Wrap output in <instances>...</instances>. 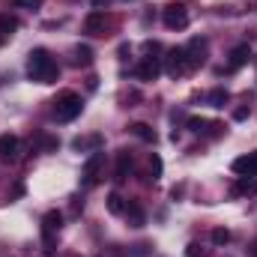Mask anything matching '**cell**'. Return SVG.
<instances>
[{"instance_id":"1","label":"cell","mask_w":257,"mask_h":257,"mask_svg":"<svg viewBox=\"0 0 257 257\" xmlns=\"http://www.w3.org/2000/svg\"><path fill=\"white\" fill-rule=\"evenodd\" d=\"M27 75H30V81L54 84L57 75H60V66L54 63V57H51L45 48H33V51L27 54Z\"/></svg>"},{"instance_id":"2","label":"cell","mask_w":257,"mask_h":257,"mask_svg":"<svg viewBox=\"0 0 257 257\" xmlns=\"http://www.w3.org/2000/svg\"><path fill=\"white\" fill-rule=\"evenodd\" d=\"M81 111H84V99L72 90H66L54 99V120L57 123H72L75 117H81Z\"/></svg>"},{"instance_id":"3","label":"cell","mask_w":257,"mask_h":257,"mask_svg":"<svg viewBox=\"0 0 257 257\" xmlns=\"http://www.w3.org/2000/svg\"><path fill=\"white\" fill-rule=\"evenodd\" d=\"M63 227V215L57 209L45 212L42 215V239H45V251H54V242H57V233Z\"/></svg>"},{"instance_id":"4","label":"cell","mask_w":257,"mask_h":257,"mask_svg":"<svg viewBox=\"0 0 257 257\" xmlns=\"http://www.w3.org/2000/svg\"><path fill=\"white\" fill-rule=\"evenodd\" d=\"M162 18H165L168 30H186L189 27V9L183 3H168L165 12H162Z\"/></svg>"},{"instance_id":"5","label":"cell","mask_w":257,"mask_h":257,"mask_svg":"<svg viewBox=\"0 0 257 257\" xmlns=\"http://www.w3.org/2000/svg\"><path fill=\"white\" fill-rule=\"evenodd\" d=\"M102 168H105V153L102 150H96L87 162H84V174H81V183L90 189V186H96L99 183V174H102Z\"/></svg>"},{"instance_id":"6","label":"cell","mask_w":257,"mask_h":257,"mask_svg":"<svg viewBox=\"0 0 257 257\" xmlns=\"http://www.w3.org/2000/svg\"><path fill=\"white\" fill-rule=\"evenodd\" d=\"M165 72L171 78H180L189 72V60H186V48H171L168 57H165Z\"/></svg>"},{"instance_id":"7","label":"cell","mask_w":257,"mask_h":257,"mask_svg":"<svg viewBox=\"0 0 257 257\" xmlns=\"http://www.w3.org/2000/svg\"><path fill=\"white\" fill-rule=\"evenodd\" d=\"M159 72H162V57H144L135 69V78L138 81H156Z\"/></svg>"},{"instance_id":"8","label":"cell","mask_w":257,"mask_h":257,"mask_svg":"<svg viewBox=\"0 0 257 257\" xmlns=\"http://www.w3.org/2000/svg\"><path fill=\"white\" fill-rule=\"evenodd\" d=\"M21 141L15 135H0V162H18Z\"/></svg>"},{"instance_id":"9","label":"cell","mask_w":257,"mask_h":257,"mask_svg":"<svg viewBox=\"0 0 257 257\" xmlns=\"http://www.w3.org/2000/svg\"><path fill=\"white\" fill-rule=\"evenodd\" d=\"M186 60H189V69H197V66L206 60V39H197L194 36L192 42L186 45Z\"/></svg>"},{"instance_id":"10","label":"cell","mask_w":257,"mask_h":257,"mask_svg":"<svg viewBox=\"0 0 257 257\" xmlns=\"http://www.w3.org/2000/svg\"><path fill=\"white\" fill-rule=\"evenodd\" d=\"M230 168H233V174H239V177H257V150L239 156V159H233Z\"/></svg>"},{"instance_id":"11","label":"cell","mask_w":257,"mask_h":257,"mask_svg":"<svg viewBox=\"0 0 257 257\" xmlns=\"http://www.w3.org/2000/svg\"><path fill=\"white\" fill-rule=\"evenodd\" d=\"M105 27H108V18H105V12H99V9L90 12L87 21H84V33H90V36H102Z\"/></svg>"},{"instance_id":"12","label":"cell","mask_w":257,"mask_h":257,"mask_svg":"<svg viewBox=\"0 0 257 257\" xmlns=\"http://www.w3.org/2000/svg\"><path fill=\"white\" fill-rule=\"evenodd\" d=\"M251 60V48H248V42H239L233 51H230V60H227V69H239V66H245Z\"/></svg>"},{"instance_id":"13","label":"cell","mask_w":257,"mask_h":257,"mask_svg":"<svg viewBox=\"0 0 257 257\" xmlns=\"http://www.w3.org/2000/svg\"><path fill=\"white\" fill-rule=\"evenodd\" d=\"M128 171H132V153H120L117 156V168H114V183H126L128 180Z\"/></svg>"},{"instance_id":"14","label":"cell","mask_w":257,"mask_h":257,"mask_svg":"<svg viewBox=\"0 0 257 257\" xmlns=\"http://www.w3.org/2000/svg\"><path fill=\"white\" fill-rule=\"evenodd\" d=\"M128 218V224L132 227H144L147 224V215H144V206L138 203V200H132V203H126V212H123Z\"/></svg>"},{"instance_id":"15","label":"cell","mask_w":257,"mask_h":257,"mask_svg":"<svg viewBox=\"0 0 257 257\" xmlns=\"http://www.w3.org/2000/svg\"><path fill=\"white\" fill-rule=\"evenodd\" d=\"M72 147L78 150V153H84V150H102V135H90V138H75L72 141Z\"/></svg>"},{"instance_id":"16","label":"cell","mask_w":257,"mask_h":257,"mask_svg":"<svg viewBox=\"0 0 257 257\" xmlns=\"http://www.w3.org/2000/svg\"><path fill=\"white\" fill-rule=\"evenodd\" d=\"M128 132L135 135V138H141V141H147V144H156L159 141V135H156V128H150L147 123H132Z\"/></svg>"},{"instance_id":"17","label":"cell","mask_w":257,"mask_h":257,"mask_svg":"<svg viewBox=\"0 0 257 257\" xmlns=\"http://www.w3.org/2000/svg\"><path fill=\"white\" fill-rule=\"evenodd\" d=\"M257 192V180H248V177H239V183L230 189L233 197H239V194H254Z\"/></svg>"},{"instance_id":"18","label":"cell","mask_w":257,"mask_h":257,"mask_svg":"<svg viewBox=\"0 0 257 257\" xmlns=\"http://www.w3.org/2000/svg\"><path fill=\"white\" fill-rule=\"evenodd\" d=\"M206 102H209L212 108H224V105L230 102V93H227V90H209V93H206Z\"/></svg>"},{"instance_id":"19","label":"cell","mask_w":257,"mask_h":257,"mask_svg":"<svg viewBox=\"0 0 257 257\" xmlns=\"http://www.w3.org/2000/svg\"><path fill=\"white\" fill-rule=\"evenodd\" d=\"M108 212H111V215H123V212H126V200L117 192L108 194Z\"/></svg>"},{"instance_id":"20","label":"cell","mask_w":257,"mask_h":257,"mask_svg":"<svg viewBox=\"0 0 257 257\" xmlns=\"http://www.w3.org/2000/svg\"><path fill=\"white\" fill-rule=\"evenodd\" d=\"M18 30V18H12V15H6V12H0V33L3 36H12Z\"/></svg>"},{"instance_id":"21","label":"cell","mask_w":257,"mask_h":257,"mask_svg":"<svg viewBox=\"0 0 257 257\" xmlns=\"http://www.w3.org/2000/svg\"><path fill=\"white\" fill-rule=\"evenodd\" d=\"M75 63L78 66H90L93 63V51H90L87 45H78V48H75Z\"/></svg>"},{"instance_id":"22","label":"cell","mask_w":257,"mask_h":257,"mask_svg":"<svg viewBox=\"0 0 257 257\" xmlns=\"http://www.w3.org/2000/svg\"><path fill=\"white\" fill-rule=\"evenodd\" d=\"M39 147H42V153H54L60 144H57V138H48V135H39Z\"/></svg>"},{"instance_id":"23","label":"cell","mask_w":257,"mask_h":257,"mask_svg":"<svg viewBox=\"0 0 257 257\" xmlns=\"http://www.w3.org/2000/svg\"><path fill=\"white\" fill-rule=\"evenodd\" d=\"M212 242H215V245H227V242H230V230L215 227V230H212Z\"/></svg>"},{"instance_id":"24","label":"cell","mask_w":257,"mask_h":257,"mask_svg":"<svg viewBox=\"0 0 257 257\" xmlns=\"http://www.w3.org/2000/svg\"><path fill=\"white\" fill-rule=\"evenodd\" d=\"M209 126H212V123H206L203 117H192V120H189V128H192V132H197V135H200L203 128H209Z\"/></svg>"},{"instance_id":"25","label":"cell","mask_w":257,"mask_h":257,"mask_svg":"<svg viewBox=\"0 0 257 257\" xmlns=\"http://www.w3.org/2000/svg\"><path fill=\"white\" fill-rule=\"evenodd\" d=\"M150 174H153V180H159V174H162V159L156 153L150 156Z\"/></svg>"},{"instance_id":"26","label":"cell","mask_w":257,"mask_h":257,"mask_svg":"<svg viewBox=\"0 0 257 257\" xmlns=\"http://www.w3.org/2000/svg\"><path fill=\"white\" fill-rule=\"evenodd\" d=\"M186 257H206V251H203V248H200L197 242H192V245L186 248Z\"/></svg>"},{"instance_id":"27","label":"cell","mask_w":257,"mask_h":257,"mask_svg":"<svg viewBox=\"0 0 257 257\" xmlns=\"http://www.w3.org/2000/svg\"><path fill=\"white\" fill-rule=\"evenodd\" d=\"M12 3H15L18 9H36V6H39L42 0H12Z\"/></svg>"},{"instance_id":"28","label":"cell","mask_w":257,"mask_h":257,"mask_svg":"<svg viewBox=\"0 0 257 257\" xmlns=\"http://www.w3.org/2000/svg\"><path fill=\"white\" fill-rule=\"evenodd\" d=\"M245 117H248V108H236L233 111V120H245Z\"/></svg>"},{"instance_id":"29","label":"cell","mask_w":257,"mask_h":257,"mask_svg":"<svg viewBox=\"0 0 257 257\" xmlns=\"http://www.w3.org/2000/svg\"><path fill=\"white\" fill-rule=\"evenodd\" d=\"M251 254H254V257H257V242H254V245H251Z\"/></svg>"},{"instance_id":"30","label":"cell","mask_w":257,"mask_h":257,"mask_svg":"<svg viewBox=\"0 0 257 257\" xmlns=\"http://www.w3.org/2000/svg\"><path fill=\"white\" fill-rule=\"evenodd\" d=\"M3 42H6V36H3V33H0V45H3Z\"/></svg>"},{"instance_id":"31","label":"cell","mask_w":257,"mask_h":257,"mask_svg":"<svg viewBox=\"0 0 257 257\" xmlns=\"http://www.w3.org/2000/svg\"><path fill=\"white\" fill-rule=\"evenodd\" d=\"M93 3H96V6H102V0H93Z\"/></svg>"},{"instance_id":"32","label":"cell","mask_w":257,"mask_h":257,"mask_svg":"<svg viewBox=\"0 0 257 257\" xmlns=\"http://www.w3.org/2000/svg\"><path fill=\"white\" fill-rule=\"evenodd\" d=\"M102 257H105V254H102Z\"/></svg>"}]
</instances>
